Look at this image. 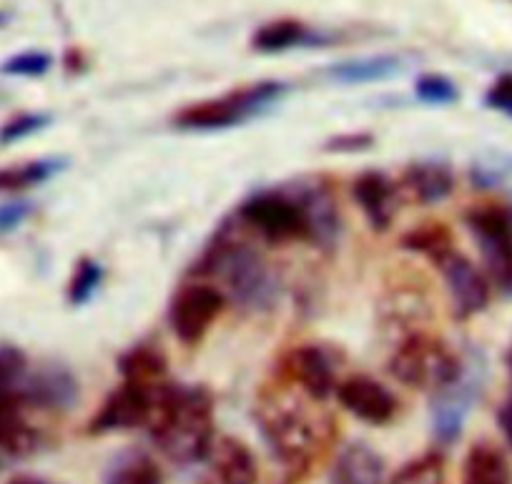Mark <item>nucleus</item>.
I'll return each instance as SVG.
<instances>
[{"mask_svg": "<svg viewBox=\"0 0 512 484\" xmlns=\"http://www.w3.org/2000/svg\"><path fill=\"white\" fill-rule=\"evenodd\" d=\"M156 447L176 464L204 462L214 444V397L206 387L164 382L149 424Z\"/></svg>", "mask_w": 512, "mask_h": 484, "instance_id": "nucleus-1", "label": "nucleus"}, {"mask_svg": "<svg viewBox=\"0 0 512 484\" xmlns=\"http://www.w3.org/2000/svg\"><path fill=\"white\" fill-rule=\"evenodd\" d=\"M392 484H442V457L430 452L412 459L395 474Z\"/></svg>", "mask_w": 512, "mask_h": 484, "instance_id": "nucleus-31", "label": "nucleus"}, {"mask_svg": "<svg viewBox=\"0 0 512 484\" xmlns=\"http://www.w3.org/2000/svg\"><path fill=\"white\" fill-rule=\"evenodd\" d=\"M51 121V113H18V116H13L11 121H6L0 126V146H11V143L23 141V138L36 136L43 128L51 126Z\"/></svg>", "mask_w": 512, "mask_h": 484, "instance_id": "nucleus-30", "label": "nucleus"}, {"mask_svg": "<svg viewBox=\"0 0 512 484\" xmlns=\"http://www.w3.org/2000/svg\"><path fill=\"white\" fill-rule=\"evenodd\" d=\"M6 21H8V18H6V13H0V28L6 26Z\"/></svg>", "mask_w": 512, "mask_h": 484, "instance_id": "nucleus-40", "label": "nucleus"}, {"mask_svg": "<svg viewBox=\"0 0 512 484\" xmlns=\"http://www.w3.org/2000/svg\"><path fill=\"white\" fill-rule=\"evenodd\" d=\"M161 382H141V379H123L121 387L113 389L101 404L96 417L88 424L91 434L123 432V429H136L149 424L154 414L156 394H159Z\"/></svg>", "mask_w": 512, "mask_h": 484, "instance_id": "nucleus-10", "label": "nucleus"}, {"mask_svg": "<svg viewBox=\"0 0 512 484\" xmlns=\"http://www.w3.org/2000/svg\"><path fill=\"white\" fill-rule=\"evenodd\" d=\"M505 367H507V372H510V377H512V344H510V349H507V354H505Z\"/></svg>", "mask_w": 512, "mask_h": 484, "instance_id": "nucleus-39", "label": "nucleus"}, {"mask_svg": "<svg viewBox=\"0 0 512 484\" xmlns=\"http://www.w3.org/2000/svg\"><path fill=\"white\" fill-rule=\"evenodd\" d=\"M118 372L123 379L161 382L166 374V357L156 344H136L118 357Z\"/></svg>", "mask_w": 512, "mask_h": 484, "instance_id": "nucleus-26", "label": "nucleus"}, {"mask_svg": "<svg viewBox=\"0 0 512 484\" xmlns=\"http://www.w3.org/2000/svg\"><path fill=\"white\" fill-rule=\"evenodd\" d=\"M437 269L442 271L457 319H470L485 311V306L490 304V281L467 256L452 251L437 264Z\"/></svg>", "mask_w": 512, "mask_h": 484, "instance_id": "nucleus-13", "label": "nucleus"}, {"mask_svg": "<svg viewBox=\"0 0 512 484\" xmlns=\"http://www.w3.org/2000/svg\"><path fill=\"white\" fill-rule=\"evenodd\" d=\"M402 246L412 254H420L430 259L432 264H440L445 256H450L455 249V236L445 224H422L415 226L402 236Z\"/></svg>", "mask_w": 512, "mask_h": 484, "instance_id": "nucleus-25", "label": "nucleus"}, {"mask_svg": "<svg viewBox=\"0 0 512 484\" xmlns=\"http://www.w3.org/2000/svg\"><path fill=\"white\" fill-rule=\"evenodd\" d=\"M161 469L141 449H126L108 467L103 484H161Z\"/></svg>", "mask_w": 512, "mask_h": 484, "instance_id": "nucleus-24", "label": "nucleus"}, {"mask_svg": "<svg viewBox=\"0 0 512 484\" xmlns=\"http://www.w3.org/2000/svg\"><path fill=\"white\" fill-rule=\"evenodd\" d=\"M415 93L427 106H450V103H455L460 98V91H457L455 83L447 76H440V73H427V76H422L415 83Z\"/></svg>", "mask_w": 512, "mask_h": 484, "instance_id": "nucleus-33", "label": "nucleus"}, {"mask_svg": "<svg viewBox=\"0 0 512 484\" xmlns=\"http://www.w3.org/2000/svg\"><path fill=\"white\" fill-rule=\"evenodd\" d=\"M226 306V296L219 286L211 284H186L171 299L169 324L174 329L176 339L186 347H194L206 332L211 329L216 319L221 316Z\"/></svg>", "mask_w": 512, "mask_h": 484, "instance_id": "nucleus-11", "label": "nucleus"}, {"mask_svg": "<svg viewBox=\"0 0 512 484\" xmlns=\"http://www.w3.org/2000/svg\"><path fill=\"white\" fill-rule=\"evenodd\" d=\"M329 43L327 36H322L319 31H312L309 26L299 21H274L262 26L251 38V46L259 53H284L292 51V48H314Z\"/></svg>", "mask_w": 512, "mask_h": 484, "instance_id": "nucleus-19", "label": "nucleus"}, {"mask_svg": "<svg viewBox=\"0 0 512 484\" xmlns=\"http://www.w3.org/2000/svg\"><path fill=\"white\" fill-rule=\"evenodd\" d=\"M66 158L48 156L33 158V161H21V164L0 166V194H16V191L33 189V186L46 184L56 174L66 169Z\"/></svg>", "mask_w": 512, "mask_h": 484, "instance_id": "nucleus-22", "label": "nucleus"}, {"mask_svg": "<svg viewBox=\"0 0 512 484\" xmlns=\"http://www.w3.org/2000/svg\"><path fill=\"white\" fill-rule=\"evenodd\" d=\"M103 281V269L96 259H78V264L73 266L71 281H68L66 299L71 306H83L93 299V294L98 291Z\"/></svg>", "mask_w": 512, "mask_h": 484, "instance_id": "nucleus-28", "label": "nucleus"}, {"mask_svg": "<svg viewBox=\"0 0 512 484\" xmlns=\"http://www.w3.org/2000/svg\"><path fill=\"white\" fill-rule=\"evenodd\" d=\"M28 362L18 349L0 347V449L11 454H23L33 449L36 434L23 419L21 382Z\"/></svg>", "mask_w": 512, "mask_h": 484, "instance_id": "nucleus-9", "label": "nucleus"}, {"mask_svg": "<svg viewBox=\"0 0 512 484\" xmlns=\"http://www.w3.org/2000/svg\"><path fill=\"white\" fill-rule=\"evenodd\" d=\"M402 184L420 204H440L455 189V174L447 164L425 161V164L410 166L405 171Z\"/></svg>", "mask_w": 512, "mask_h": 484, "instance_id": "nucleus-21", "label": "nucleus"}, {"mask_svg": "<svg viewBox=\"0 0 512 484\" xmlns=\"http://www.w3.org/2000/svg\"><path fill=\"white\" fill-rule=\"evenodd\" d=\"M256 424L274 462L282 464L289 477L299 479L309 472L322 449V424L302 402L279 394L262 397L256 404Z\"/></svg>", "mask_w": 512, "mask_h": 484, "instance_id": "nucleus-3", "label": "nucleus"}, {"mask_svg": "<svg viewBox=\"0 0 512 484\" xmlns=\"http://www.w3.org/2000/svg\"><path fill=\"white\" fill-rule=\"evenodd\" d=\"M329 484H384V462L369 444L352 442L339 452Z\"/></svg>", "mask_w": 512, "mask_h": 484, "instance_id": "nucleus-18", "label": "nucleus"}, {"mask_svg": "<svg viewBox=\"0 0 512 484\" xmlns=\"http://www.w3.org/2000/svg\"><path fill=\"white\" fill-rule=\"evenodd\" d=\"M53 58L43 51H23L0 63V73L16 78H41L51 71Z\"/></svg>", "mask_w": 512, "mask_h": 484, "instance_id": "nucleus-32", "label": "nucleus"}, {"mask_svg": "<svg viewBox=\"0 0 512 484\" xmlns=\"http://www.w3.org/2000/svg\"><path fill=\"white\" fill-rule=\"evenodd\" d=\"M297 189L304 201V209H307L312 244L332 246L339 236V211L334 196L319 184L297 186Z\"/></svg>", "mask_w": 512, "mask_h": 484, "instance_id": "nucleus-20", "label": "nucleus"}, {"mask_svg": "<svg viewBox=\"0 0 512 484\" xmlns=\"http://www.w3.org/2000/svg\"><path fill=\"white\" fill-rule=\"evenodd\" d=\"M31 216V204L26 201H11V204H0V236L11 234L13 229L23 224Z\"/></svg>", "mask_w": 512, "mask_h": 484, "instance_id": "nucleus-35", "label": "nucleus"}, {"mask_svg": "<svg viewBox=\"0 0 512 484\" xmlns=\"http://www.w3.org/2000/svg\"><path fill=\"white\" fill-rule=\"evenodd\" d=\"M497 424H500L502 437H505V442L510 444L512 449V394L502 402V407L497 409Z\"/></svg>", "mask_w": 512, "mask_h": 484, "instance_id": "nucleus-37", "label": "nucleus"}, {"mask_svg": "<svg viewBox=\"0 0 512 484\" xmlns=\"http://www.w3.org/2000/svg\"><path fill=\"white\" fill-rule=\"evenodd\" d=\"M334 392H337L339 404L349 414H354L362 422L374 424V427L392 422L397 414L395 394L367 374H354V377L344 379Z\"/></svg>", "mask_w": 512, "mask_h": 484, "instance_id": "nucleus-14", "label": "nucleus"}, {"mask_svg": "<svg viewBox=\"0 0 512 484\" xmlns=\"http://www.w3.org/2000/svg\"><path fill=\"white\" fill-rule=\"evenodd\" d=\"M8 484H53V482H48V479L43 477H33V474H18V477H13Z\"/></svg>", "mask_w": 512, "mask_h": 484, "instance_id": "nucleus-38", "label": "nucleus"}, {"mask_svg": "<svg viewBox=\"0 0 512 484\" xmlns=\"http://www.w3.org/2000/svg\"><path fill=\"white\" fill-rule=\"evenodd\" d=\"M512 176V156L507 153H487L480 161H475L470 171L472 184L480 186V189H492V186L502 184L505 179Z\"/></svg>", "mask_w": 512, "mask_h": 484, "instance_id": "nucleus-29", "label": "nucleus"}, {"mask_svg": "<svg viewBox=\"0 0 512 484\" xmlns=\"http://www.w3.org/2000/svg\"><path fill=\"white\" fill-rule=\"evenodd\" d=\"M21 392L26 407L63 412L78 402V379L66 367L46 364V367L26 369Z\"/></svg>", "mask_w": 512, "mask_h": 484, "instance_id": "nucleus-15", "label": "nucleus"}, {"mask_svg": "<svg viewBox=\"0 0 512 484\" xmlns=\"http://www.w3.org/2000/svg\"><path fill=\"white\" fill-rule=\"evenodd\" d=\"M465 484H512L505 454L487 442L475 444L465 459Z\"/></svg>", "mask_w": 512, "mask_h": 484, "instance_id": "nucleus-23", "label": "nucleus"}, {"mask_svg": "<svg viewBox=\"0 0 512 484\" xmlns=\"http://www.w3.org/2000/svg\"><path fill=\"white\" fill-rule=\"evenodd\" d=\"M400 71V61L395 56H369L357 58V61H344L339 66L329 68V76L339 83H374L384 81V78L395 76Z\"/></svg>", "mask_w": 512, "mask_h": 484, "instance_id": "nucleus-27", "label": "nucleus"}, {"mask_svg": "<svg viewBox=\"0 0 512 484\" xmlns=\"http://www.w3.org/2000/svg\"><path fill=\"white\" fill-rule=\"evenodd\" d=\"M196 274L214 276L226 299L246 311H267L279 296V279L264 256L236 239L229 226H221L214 244L204 251L196 264Z\"/></svg>", "mask_w": 512, "mask_h": 484, "instance_id": "nucleus-2", "label": "nucleus"}, {"mask_svg": "<svg viewBox=\"0 0 512 484\" xmlns=\"http://www.w3.org/2000/svg\"><path fill=\"white\" fill-rule=\"evenodd\" d=\"M465 357H457L442 339L430 334H410L390 357V372L397 382L412 389H442L455 382Z\"/></svg>", "mask_w": 512, "mask_h": 484, "instance_id": "nucleus-5", "label": "nucleus"}, {"mask_svg": "<svg viewBox=\"0 0 512 484\" xmlns=\"http://www.w3.org/2000/svg\"><path fill=\"white\" fill-rule=\"evenodd\" d=\"M482 384H485V364L480 354H472L462 364L460 377L437 389L432 399V434L437 444L450 447L460 439L467 417L480 399Z\"/></svg>", "mask_w": 512, "mask_h": 484, "instance_id": "nucleus-7", "label": "nucleus"}, {"mask_svg": "<svg viewBox=\"0 0 512 484\" xmlns=\"http://www.w3.org/2000/svg\"><path fill=\"white\" fill-rule=\"evenodd\" d=\"M287 93V86L279 81H262L251 86L234 88L219 98L191 103L174 116V126L181 131H219L246 123L249 118L267 111L272 103Z\"/></svg>", "mask_w": 512, "mask_h": 484, "instance_id": "nucleus-4", "label": "nucleus"}, {"mask_svg": "<svg viewBox=\"0 0 512 484\" xmlns=\"http://www.w3.org/2000/svg\"><path fill=\"white\" fill-rule=\"evenodd\" d=\"M206 459H209L206 484H256L259 479L254 454L241 439H214Z\"/></svg>", "mask_w": 512, "mask_h": 484, "instance_id": "nucleus-16", "label": "nucleus"}, {"mask_svg": "<svg viewBox=\"0 0 512 484\" xmlns=\"http://www.w3.org/2000/svg\"><path fill=\"white\" fill-rule=\"evenodd\" d=\"M465 224L480 246L490 279L502 291H512V206H472Z\"/></svg>", "mask_w": 512, "mask_h": 484, "instance_id": "nucleus-8", "label": "nucleus"}, {"mask_svg": "<svg viewBox=\"0 0 512 484\" xmlns=\"http://www.w3.org/2000/svg\"><path fill=\"white\" fill-rule=\"evenodd\" d=\"M485 103L490 108H495V111L512 116V73H502V76L492 83L490 91L485 93Z\"/></svg>", "mask_w": 512, "mask_h": 484, "instance_id": "nucleus-34", "label": "nucleus"}, {"mask_svg": "<svg viewBox=\"0 0 512 484\" xmlns=\"http://www.w3.org/2000/svg\"><path fill=\"white\" fill-rule=\"evenodd\" d=\"M239 221L269 244L312 241L307 209L299 189L259 191L241 204Z\"/></svg>", "mask_w": 512, "mask_h": 484, "instance_id": "nucleus-6", "label": "nucleus"}, {"mask_svg": "<svg viewBox=\"0 0 512 484\" xmlns=\"http://www.w3.org/2000/svg\"><path fill=\"white\" fill-rule=\"evenodd\" d=\"M374 138L369 133H342V136H334L327 143V151L337 153H354V151H367L372 146Z\"/></svg>", "mask_w": 512, "mask_h": 484, "instance_id": "nucleus-36", "label": "nucleus"}, {"mask_svg": "<svg viewBox=\"0 0 512 484\" xmlns=\"http://www.w3.org/2000/svg\"><path fill=\"white\" fill-rule=\"evenodd\" d=\"M337 364L322 344H299L282 359L284 374L312 399H327L337 389Z\"/></svg>", "mask_w": 512, "mask_h": 484, "instance_id": "nucleus-12", "label": "nucleus"}, {"mask_svg": "<svg viewBox=\"0 0 512 484\" xmlns=\"http://www.w3.org/2000/svg\"><path fill=\"white\" fill-rule=\"evenodd\" d=\"M352 196L359 206H362L364 216L372 224L374 231L390 229L392 219H395V186L390 179L377 171H364L354 179Z\"/></svg>", "mask_w": 512, "mask_h": 484, "instance_id": "nucleus-17", "label": "nucleus"}]
</instances>
